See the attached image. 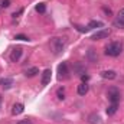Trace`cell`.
<instances>
[{
  "label": "cell",
  "instance_id": "obj_11",
  "mask_svg": "<svg viewBox=\"0 0 124 124\" xmlns=\"http://www.w3.org/2000/svg\"><path fill=\"white\" fill-rule=\"evenodd\" d=\"M88 90H90V85L87 82H81L78 85V88H77V93L79 94V95H85V94L88 93Z\"/></svg>",
  "mask_w": 124,
  "mask_h": 124
},
{
  "label": "cell",
  "instance_id": "obj_23",
  "mask_svg": "<svg viewBox=\"0 0 124 124\" xmlns=\"http://www.w3.org/2000/svg\"><path fill=\"white\" fill-rule=\"evenodd\" d=\"M17 124H33V123H32L31 120H28V118H26V120H20Z\"/></svg>",
  "mask_w": 124,
  "mask_h": 124
},
{
  "label": "cell",
  "instance_id": "obj_2",
  "mask_svg": "<svg viewBox=\"0 0 124 124\" xmlns=\"http://www.w3.org/2000/svg\"><path fill=\"white\" fill-rule=\"evenodd\" d=\"M123 51V45L120 42H111L105 46V55L108 56H118Z\"/></svg>",
  "mask_w": 124,
  "mask_h": 124
},
{
  "label": "cell",
  "instance_id": "obj_20",
  "mask_svg": "<svg viewBox=\"0 0 124 124\" xmlns=\"http://www.w3.org/2000/svg\"><path fill=\"white\" fill-rule=\"evenodd\" d=\"M15 39H17V40H29V38L25 36V35H16Z\"/></svg>",
  "mask_w": 124,
  "mask_h": 124
},
{
  "label": "cell",
  "instance_id": "obj_3",
  "mask_svg": "<svg viewBox=\"0 0 124 124\" xmlns=\"http://www.w3.org/2000/svg\"><path fill=\"white\" fill-rule=\"evenodd\" d=\"M120 91L116 88V87H113V88H110L108 90V100H110V102L111 104H118L120 102Z\"/></svg>",
  "mask_w": 124,
  "mask_h": 124
},
{
  "label": "cell",
  "instance_id": "obj_22",
  "mask_svg": "<svg viewBox=\"0 0 124 124\" xmlns=\"http://www.w3.org/2000/svg\"><path fill=\"white\" fill-rule=\"evenodd\" d=\"M22 13H23V9H19V10H17V13L15 12V13H13L12 16H13V19H17V17H19V16L22 15Z\"/></svg>",
  "mask_w": 124,
  "mask_h": 124
},
{
  "label": "cell",
  "instance_id": "obj_12",
  "mask_svg": "<svg viewBox=\"0 0 124 124\" xmlns=\"http://www.w3.org/2000/svg\"><path fill=\"white\" fill-rule=\"evenodd\" d=\"M0 85H1L4 90H9V88H12V85H13V79H12V78H0Z\"/></svg>",
  "mask_w": 124,
  "mask_h": 124
},
{
  "label": "cell",
  "instance_id": "obj_13",
  "mask_svg": "<svg viewBox=\"0 0 124 124\" xmlns=\"http://www.w3.org/2000/svg\"><path fill=\"white\" fill-rule=\"evenodd\" d=\"M117 110H118V104H110L108 108H107V114L108 116H114L117 113Z\"/></svg>",
  "mask_w": 124,
  "mask_h": 124
},
{
  "label": "cell",
  "instance_id": "obj_9",
  "mask_svg": "<svg viewBox=\"0 0 124 124\" xmlns=\"http://www.w3.org/2000/svg\"><path fill=\"white\" fill-rule=\"evenodd\" d=\"M23 110H25V105H23L22 102H16V104H13V107H12V114H13V116H19V114L23 113Z\"/></svg>",
  "mask_w": 124,
  "mask_h": 124
},
{
  "label": "cell",
  "instance_id": "obj_14",
  "mask_svg": "<svg viewBox=\"0 0 124 124\" xmlns=\"http://www.w3.org/2000/svg\"><path fill=\"white\" fill-rule=\"evenodd\" d=\"M102 26H104V23L101 20H93V22H90L88 29H97V28H102Z\"/></svg>",
  "mask_w": 124,
  "mask_h": 124
},
{
  "label": "cell",
  "instance_id": "obj_7",
  "mask_svg": "<svg viewBox=\"0 0 124 124\" xmlns=\"http://www.w3.org/2000/svg\"><path fill=\"white\" fill-rule=\"evenodd\" d=\"M58 78L62 79V78H66L68 77V65H66V62H62L61 65L58 66Z\"/></svg>",
  "mask_w": 124,
  "mask_h": 124
},
{
  "label": "cell",
  "instance_id": "obj_16",
  "mask_svg": "<svg viewBox=\"0 0 124 124\" xmlns=\"http://www.w3.org/2000/svg\"><path fill=\"white\" fill-rule=\"evenodd\" d=\"M35 9H36V12H38V13H45V12H46V6H45L43 3L36 4V7H35Z\"/></svg>",
  "mask_w": 124,
  "mask_h": 124
},
{
  "label": "cell",
  "instance_id": "obj_21",
  "mask_svg": "<svg viewBox=\"0 0 124 124\" xmlns=\"http://www.w3.org/2000/svg\"><path fill=\"white\" fill-rule=\"evenodd\" d=\"M10 6V0H1V3H0V7H9Z\"/></svg>",
  "mask_w": 124,
  "mask_h": 124
},
{
  "label": "cell",
  "instance_id": "obj_17",
  "mask_svg": "<svg viewBox=\"0 0 124 124\" xmlns=\"http://www.w3.org/2000/svg\"><path fill=\"white\" fill-rule=\"evenodd\" d=\"M113 25H114L116 28H120V29H123V28H124V22H121V20H118V19H116V20L113 22Z\"/></svg>",
  "mask_w": 124,
  "mask_h": 124
},
{
  "label": "cell",
  "instance_id": "obj_19",
  "mask_svg": "<svg viewBox=\"0 0 124 124\" xmlns=\"http://www.w3.org/2000/svg\"><path fill=\"white\" fill-rule=\"evenodd\" d=\"M117 19L121 20V22H124V7L123 9H120V12L117 13Z\"/></svg>",
  "mask_w": 124,
  "mask_h": 124
},
{
  "label": "cell",
  "instance_id": "obj_18",
  "mask_svg": "<svg viewBox=\"0 0 124 124\" xmlns=\"http://www.w3.org/2000/svg\"><path fill=\"white\" fill-rule=\"evenodd\" d=\"M58 98H59V100H65V90H63V88H59V90H58Z\"/></svg>",
  "mask_w": 124,
  "mask_h": 124
},
{
  "label": "cell",
  "instance_id": "obj_10",
  "mask_svg": "<svg viewBox=\"0 0 124 124\" xmlns=\"http://www.w3.org/2000/svg\"><path fill=\"white\" fill-rule=\"evenodd\" d=\"M100 75H101L104 79H114V78L117 77L116 71H113V69H105V71H102Z\"/></svg>",
  "mask_w": 124,
  "mask_h": 124
},
{
  "label": "cell",
  "instance_id": "obj_6",
  "mask_svg": "<svg viewBox=\"0 0 124 124\" xmlns=\"http://www.w3.org/2000/svg\"><path fill=\"white\" fill-rule=\"evenodd\" d=\"M87 121H88L90 124H102V118H101L100 114H97V113H91V114L87 117Z\"/></svg>",
  "mask_w": 124,
  "mask_h": 124
},
{
  "label": "cell",
  "instance_id": "obj_1",
  "mask_svg": "<svg viewBox=\"0 0 124 124\" xmlns=\"http://www.w3.org/2000/svg\"><path fill=\"white\" fill-rule=\"evenodd\" d=\"M66 46V39L65 38H52L51 39V49L55 55H59L61 52H63Z\"/></svg>",
  "mask_w": 124,
  "mask_h": 124
},
{
  "label": "cell",
  "instance_id": "obj_8",
  "mask_svg": "<svg viewBox=\"0 0 124 124\" xmlns=\"http://www.w3.org/2000/svg\"><path fill=\"white\" fill-rule=\"evenodd\" d=\"M51 77H52V71L48 68V69H45L43 71V74H42V79H40V82H42V85H48L49 82H51Z\"/></svg>",
  "mask_w": 124,
  "mask_h": 124
},
{
  "label": "cell",
  "instance_id": "obj_5",
  "mask_svg": "<svg viewBox=\"0 0 124 124\" xmlns=\"http://www.w3.org/2000/svg\"><path fill=\"white\" fill-rule=\"evenodd\" d=\"M22 54H23V49L22 48H15L13 51H12V54H10V61L12 62H17L20 59V56H22Z\"/></svg>",
  "mask_w": 124,
  "mask_h": 124
},
{
  "label": "cell",
  "instance_id": "obj_24",
  "mask_svg": "<svg viewBox=\"0 0 124 124\" xmlns=\"http://www.w3.org/2000/svg\"><path fill=\"white\" fill-rule=\"evenodd\" d=\"M88 78H90L88 75H82V81H84V82H85V81H88Z\"/></svg>",
  "mask_w": 124,
  "mask_h": 124
},
{
  "label": "cell",
  "instance_id": "obj_15",
  "mask_svg": "<svg viewBox=\"0 0 124 124\" xmlns=\"http://www.w3.org/2000/svg\"><path fill=\"white\" fill-rule=\"evenodd\" d=\"M36 74H39V69H38L36 66H33V68H29V69H26V72H25V75H26V77H29V78L35 77Z\"/></svg>",
  "mask_w": 124,
  "mask_h": 124
},
{
  "label": "cell",
  "instance_id": "obj_4",
  "mask_svg": "<svg viewBox=\"0 0 124 124\" xmlns=\"http://www.w3.org/2000/svg\"><path fill=\"white\" fill-rule=\"evenodd\" d=\"M111 35V31L110 29H101V31H98V32H95L93 35V40H101V39H105V38H108Z\"/></svg>",
  "mask_w": 124,
  "mask_h": 124
}]
</instances>
